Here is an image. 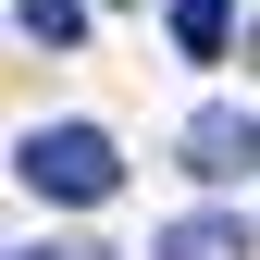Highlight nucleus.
Segmentation results:
<instances>
[{"label": "nucleus", "instance_id": "20e7f679", "mask_svg": "<svg viewBox=\"0 0 260 260\" xmlns=\"http://www.w3.org/2000/svg\"><path fill=\"white\" fill-rule=\"evenodd\" d=\"M13 25H25V50H75L87 38V0H13Z\"/></svg>", "mask_w": 260, "mask_h": 260}, {"label": "nucleus", "instance_id": "f257e3e1", "mask_svg": "<svg viewBox=\"0 0 260 260\" xmlns=\"http://www.w3.org/2000/svg\"><path fill=\"white\" fill-rule=\"evenodd\" d=\"M13 174L38 186V199H62V211H100L112 186H124V149L100 137V124H38V137L13 149Z\"/></svg>", "mask_w": 260, "mask_h": 260}, {"label": "nucleus", "instance_id": "7ed1b4c3", "mask_svg": "<svg viewBox=\"0 0 260 260\" xmlns=\"http://www.w3.org/2000/svg\"><path fill=\"white\" fill-rule=\"evenodd\" d=\"M174 50L186 62H223L236 50V0H174Z\"/></svg>", "mask_w": 260, "mask_h": 260}, {"label": "nucleus", "instance_id": "f03ea898", "mask_svg": "<svg viewBox=\"0 0 260 260\" xmlns=\"http://www.w3.org/2000/svg\"><path fill=\"white\" fill-rule=\"evenodd\" d=\"M186 174H199V186H236V174H260V112H199V124H186Z\"/></svg>", "mask_w": 260, "mask_h": 260}, {"label": "nucleus", "instance_id": "39448f33", "mask_svg": "<svg viewBox=\"0 0 260 260\" xmlns=\"http://www.w3.org/2000/svg\"><path fill=\"white\" fill-rule=\"evenodd\" d=\"M248 236H236V223H223V211H199V223H174V236H161V260H236Z\"/></svg>", "mask_w": 260, "mask_h": 260}]
</instances>
